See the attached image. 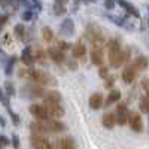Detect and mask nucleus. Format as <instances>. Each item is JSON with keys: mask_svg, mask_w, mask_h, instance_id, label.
Returning <instances> with one entry per match:
<instances>
[{"mask_svg": "<svg viewBox=\"0 0 149 149\" xmlns=\"http://www.w3.org/2000/svg\"><path fill=\"white\" fill-rule=\"evenodd\" d=\"M58 149H78V146H76L74 139L67 136V137H63L61 140H58Z\"/></svg>", "mask_w": 149, "mask_h": 149, "instance_id": "24", "label": "nucleus"}, {"mask_svg": "<svg viewBox=\"0 0 149 149\" xmlns=\"http://www.w3.org/2000/svg\"><path fill=\"white\" fill-rule=\"evenodd\" d=\"M142 86H143V88H145V91H148V88H149V79H143L142 81Z\"/></svg>", "mask_w": 149, "mask_h": 149, "instance_id": "45", "label": "nucleus"}, {"mask_svg": "<svg viewBox=\"0 0 149 149\" xmlns=\"http://www.w3.org/2000/svg\"><path fill=\"white\" fill-rule=\"evenodd\" d=\"M86 54H88V51H86V46L82 42H78L76 45L72 48V58H74V60L85 61Z\"/></svg>", "mask_w": 149, "mask_h": 149, "instance_id": "15", "label": "nucleus"}, {"mask_svg": "<svg viewBox=\"0 0 149 149\" xmlns=\"http://www.w3.org/2000/svg\"><path fill=\"white\" fill-rule=\"evenodd\" d=\"M0 103H3L5 104V107H8L9 106V97H6L5 95V93H3V90L0 88Z\"/></svg>", "mask_w": 149, "mask_h": 149, "instance_id": "38", "label": "nucleus"}, {"mask_svg": "<svg viewBox=\"0 0 149 149\" xmlns=\"http://www.w3.org/2000/svg\"><path fill=\"white\" fill-rule=\"evenodd\" d=\"M64 63H66L67 69H69V70H73V72H76V70H78V67H79V66H78V61L74 60V58H69V60L66 58Z\"/></svg>", "mask_w": 149, "mask_h": 149, "instance_id": "34", "label": "nucleus"}, {"mask_svg": "<svg viewBox=\"0 0 149 149\" xmlns=\"http://www.w3.org/2000/svg\"><path fill=\"white\" fill-rule=\"evenodd\" d=\"M90 61L91 64L100 67L104 64V54H103V49L102 48H93L91 52H90Z\"/></svg>", "mask_w": 149, "mask_h": 149, "instance_id": "12", "label": "nucleus"}, {"mask_svg": "<svg viewBox=\"0 0 149 149\" xmlns=\"http://www.w3.org/2000/svg\"><path fill=\"white\" fill-rule=\"evenodd\" d=\"M60 34L64 37H70L74 34V22L72 18H66L60 24Z\"/></svg>", "mask_w": 149, "mask_h": 149, "instance_id": "13", "label": "nucleus"}, {"mask_svg": "<svg viewBox=\"0 0 149 149\" xmlns=\"http://www.w3.org/2000/svg\"><path fill=\"white\" fill-rule=\"evenodd\" d=\"M0 125H2V127H6V121H5L3 116H0Z\"/></svg>", "mask_w": 149, "mask_h": 149, "instance_id": "47", "label": "nucleus"}, {"mask_svg": "<svg viewBox=\"0 0 149 149\" xmlns=\"http://www.w3.org/2000/svg\"><path fill=\"white\" fill-rule=\"evenodd\" d=\"M42 122H43V125H45L46 134L48 133H61V131L66 130L64 124L61 122V121H58V119H54V118H48V119H45Z\"/></svg>", "mask_w": 149, "mask_h": 149, "instance_id": "8", "label": "nucleus"}, {"mask_svg": "<svg viewBox=\"0 0 149 149\" xmlns=\"http://www.w3.org/2000/svg\"><path fill=\"white\" fill-rule=\"evenodd\" d=\"M46 58H48V55H46V52L43 51V49L42 48L37 49V52L34 55V61H37V63L42 64V66H46Z\"/></svg>", "mask_w": 149, "mask_h": 149, "instance_id": "28", "label": "nucleus"}, {"mask_svg": "<svg viewBox=\"0 0 149 149\" xmlns=\"http://www.w3.org/2000/svg\"><path fill=\"white\" fill-rule=\"evenodd\" d=\"M18 76L21 79H27L33 84L42 85V86H57L58 84L52 74H49L48 72L40 70V69H34V67H22L18 72Z\"/></svg>", "mask_w": 149, "mask_h": 149, "instance_id": "1", "label": "nucleus"}, {"mask_svg": "<svg viewBox=\"0 0 149 149\" xmlns=\"http://www.w3.org/2000/svg\"><path fill=\"white\" fill-rule=\"evenodd\" d=\"M46 55H48V58L51 60V61H54L57 66L63 64L64 61H66V54L63 51H60L57 46L55 48H49L48 51H46Z\"/></svg>", "mask_w": 149, "mask_h": 149, "instance_id": "11", "label": "nucleus"}, {"mask_svg": "<svg viewBox=\"0 0 149 149\" xmlns=\"http://www.w3.org/2000/svg\"><path fill=\"white\" fill-rule=\"evenodd\" d=\"M113 113H115V118H116V124H119V125H125L127 119H128V113H130L127 103H118Z\"/></svg>", "mask_w": 149, "mask_h": 149, "instance_id": "9", "label": "nucleus"}, {"mask_svg": "<svg viewBox=\"0 0 149 149\" xmlns=\"http://www.w3.org/2000/svg\"><path fill=\"white\" fill-rule=\"evenodd\" d=\"M33 17H34V14H33V10H31V9L24 10V12H22V15H21L22 21H31V19H33Z\"/></svg>", "mask_w": 149, "mask_h": 149, "instance_id": "35", "label": "nucleus"}, {"mask_svg": "<svg viewBox=\"0 0 149 149\" xmlns=\"http://www.w3.org/2000/svg\"><path fill=\"white\" fill-rule=\"evenodd\" d=\"M137 72L134 70V67L131 66V64H128V66H125L122 69V73H121V76H122V81L125 82V84H133L134 81H136V78H137Z\"/></svg>", "mask_w": 149, "mask_h": 149, "instance_id": "16", "label": "nucleus"}, {"mask_svg": "<svg viewBox=\"0 0 149 149\" xmlns=\"http://www.w3.org/2000/svg\"><path fill=\"white\" fill-rule=\"evenodd\" d=\"M104 46L107 48L109 57H112V55H115V54H118L121 51V40L118 39V37H113V39H109Z\"/></svg>", "mask_w": 149, "mask_h": 149, "instance_id": "20", "label": "nucleus"}, {"mask_svg": "<svg viewBox=\"0 0 149 149\" xmlns=\"http://www.w3.org/2000/svg\"><path fill=\"white\" fill-rule=\"evenodd\" d=\"M131 66L134 67V70L137 72V73H142V72H145L149 67V58L146 55H139V57L134 58Z\"/></svg>", "mask_w": 149, "mask_h": 149, "instance_id": "17", "label": "nucleus"}, {"mask_svg": "<svg viewBox=\"0 0 149 149\" xmlns=\"http://www.w3.org/2000/svg\"><path fill=\"white\" fill-rule=\"evenodd\" d=\"M104 6H106V9L112 10L115 8V0H104Z\"/></svg>", "mask_w": 149, "mask_h": 149, "instance_id": "43", "label": "nucleus"}, {"mask_svg": "<svg viewBox=\"0 0 149 149\" xmlns=\"http://www.w3.org/2000/svg\"><path fill=\"white\" fill-rule=\"evenodd\" d=\"M102 125L106 128V130H112L115 128L116 125V118H115V113L113 112H106L102 118Z\"/></svg>", "mask_w": 149, "mask_h": 149, "instance_id": "22", "label": "nucleus"}, {"mask_svg": "<svg viewBox=\"0 0 149 149\" xmlns=\"http://www.w3.org/2000/svg\"><path fill=\"white\" fill-rule=\"evenodd\" d=\"M103 103H104V98H103V94L102 93H94L91 94L90 100H88V104L93 110H98L103 107Z\"/></svg>", "mask_w": 149, "mask_h": 149, "instance_id": "18", "label": "nucleus"}, {"mask_svg": "<svg viewBox=\"0 0 149 149\" xmlns=\"http://www.w3.org/2000/svg\"><path fill=\"white\" fill-rule=\"evenodd\" d=\"M121 100V91L119 90H115V88H112L110 91H109V94H107V97H106V100H104V103H103V106H110V104H113V103H118Z\"/></svg>", "mask_w": 149, "mask_h": 149, "instance_id": "23", "label": "nucleus"}, {"mask_svg": "<svg viewBox=\"0 0 149 149\" xmlns=\"http://www.w3.org/2000/svg\"><path fill=\"white\" fill-rule=\"evenodd\" d=\"M148 116H149V113H148Z\"/></svg>", "mask_w": 149, "mask_h": 149, "instance_id": "48", "label": "nucleus"}, {"mask_svg": "<svg viewBox=\"0 0 149 149\" xmlns=\"http://www.w3.org/2000/svg\"><path fill=\"white\" fill-rule=\"evenodd\" d=\"M14 34L17 36L18 40H26V27H24V24H17L14 27Z\"/></svg>", "mask_w": 149, "mask_h": 149, "instance_id": "26", "label": "nucleus"}, {"mask_svg": "<svg viewBox=\"0 0 149 149\" xmlns=\"http://www.w3.org/2000/svg\"><path fill=\"white\" fill-rule=\"evenodd\" d=\"M30 145L33 149H54L52 143L43 134H31L30 136Z\"/></svg>", "mask_w": 149, "mask_h": 149, "instance_id": "6", "label": "nucleus"}, {"mask_svg": "<svg viewBox=\"0 0 149 149\" xmlns=\"http://www.w3.org/2000/svg\"><path fill=\"white\" fill-rule=\"evenodd\" d=\"M9 17L8 15H0V33H2V29L5 27V24L8 22Z\"/></svg>", "mask_w": 149, "mask_h": 149, "instance_id": "41", "label": "nucleus"}, {"mask_svg": "<svg viewBox=\"0 0 149 149\" xmlns=\"http://www.w3.org/2000/svg\"><path fill=\"white\" fill-rule=\"evenodd\" d=\"M10 143H12V146H14V149H19V137H18L17 134L12 136V140H10Z\"/></svg>", "mask_w": 149, "mask_h": 149, "instance_id": "39", "label": "nucleus"}, {"mask_svg": "<svg viewBox=\"0 0 149 149\" xmlns=\"http://www.w3.org/2000/svg\"><path fill=\"white\" fill-rule=\"evenodd\" d=\"M127 124L134 133H142L143 131V119H142V115L139 112H130Z\"/></svg>", "mask_w": 149, "mask_h": 149, "instance_id": "7", "label": "nucleus"}, {"mask_svg": "<svg viewBox=\"0 0 149 149\" xmlns=\"http://www.w3.org/2000/svg\"><path fill=\"white\" fill-rule=\"evenodd\" d=\"M113 84H115V79L112 78V76H107V78L104 79V86H106V88H112V86H113Z\"/></svg>", "mask_w": 149, "mask_h": 149, "instance_id": "40", "label": "nucleus"}, {"mask_svg": "<svg viewBox=\"0 0 149 149\" xmlns=\"http://www.w3.org/2000/svg\"><path fill=\"white\" fill-rule=\"evenodd\" d=\"M6 110H8V113H9V116H10L12 122H14L15 125H19L21 119H19V116H18V113H17V112H14V110H12V109H10V106H8V107H6Z\"/></svg>", "mask_w": 149, "mask_h": 149, "instance_id": "33", "label": "nucleus"}, {"mask_svg": "<svg viewBox=\"0 0 149 149\" xmlns=\"http://www.w3.org/2000/svg\"><path fill=\"white\" fill-rule=\"evenodd\" d=\"M33 5L37 10H42V3H40V0H33Z\"/></svg>", "mask_w": 149, "mask_h": 149, "instance_id": "44", "label": "nucleus"}, {"mask_svg": "<svg viewBox=\"0 0 149 149\" xmlns=\"http://www.w3.org/2000/svg\"><path fill=\"white\" fill-rule=\"evenodd\" d=\"M84 36H85V39L88 40L90 43H93V48H102L103 49V46L107 42L106 37H104V33L102 30V27L97 26V24H93V22L86 26Z\"/></svg>", "mask_w": 149, "mask_h": 149, "instance_id": "2", "label": "nucleus"}, {"mask_svg": "<svg viewBox=\"0 0 149 149\" xmlns=\"http://www.w3.org/2000/svg\"><path fill=\"white\" fill-rule=\"evenodd\" d=\"M54 3H57V5H67L69 3V0H54Z\"/></svg>", "mask_w": 149, "mask_h": 149, "instance_id": "46", "label": "nucleus"}, {"mask_svg": "<svg viewBox=\"0 0 149 149\" xmlns=\"http://www.w3.org/2000/svg\"><path fill=\"white\" fill-rule=\"evenodd\" d=\"M43 106L46 109V113L49 118H54V119H60L63 118L66 110L64 107L61 106V103H48V102H43Z\"/></svg>", "mask_w": 149, "mask_h": 149, "instance_id": "5", "label": "nucleus"}, {"mask_svg": "<svg viewBox=\"0 0 149 149\" xmlns=\"http://www.w3.org/2000/svg\"><path fill=\"white\" fill-rule=\"evenodd\" d=\"M57 48L60 49V51H67V49L70 48V45H69V42H66V40H58V43H57Z\"/></svg>", "mask_w": 149, "mask_h": 149, "instance_id": "36", "label": "nucleus"}, {"mask_svg": "<svg viewBox=\"0 0 149 149\" xmlns=\"http://www.w3.org/2000/svg\"><path fill=\"white\" fill-rule=\"evenodd\" d=\"M130 54H131V51L127 48V49H121L118 54L109 57V64H110V67L118 69V67H121V66H125L128 61H130V57H131Z\"/></svg>", "mask_w": 149, "mask_h": 149, "instance_id": "3", "label": "nucleus"}, {"mask_svg": "<svg viewBox=\"0 0 149 149\" xmlns=\"http://www.w3.org/2000/svg\"><path fill=\"white\" fill-rule=\"evenodd\" d=\"M139 109L142 113H149V97L148 95H142L139 100Z\"/></svg>", "mask_w": 149, "mask_h": 149, "instance_id": "27", "label": "nucleus"}, {"mask_svg": "<svg viewBox=\"0 0 149 149\" xmlns=\"http://www.w3.org/2000/svg\"><path fill=\"white\" fill-rule=\"evenodd\" d=\"M30 130H31V134H46L45 131V125L42 121H33L30 124Z\"/></svg>", "mask_w": 149, "mask_h": 149, "instance_id": "25", "label": "nucleus"}, {"mask_svg": "<svg viewBox=\"0 0 149 149\" xmlns=\"http://www.w3.org/2000/svg\"><path fill=\"white\" fill-rule=\"evenodd\" d=\"M3 93L6 97H12V95H15V86L14 84H12L10 81H6L5 85H3Z\"/></svg>", "mask_w": 149, "mask_h": 149, "instance_id": "30", "label": "nucleus"}, {"mask_svg": "<svg viewBox=\"0 0 149 149\" xmlns=\"http://www.w3.org/2000/svg\"><path fill=\"white\" fill-rule=\"evenodd\" d=\"M10 142H9V139L6 137V136H3V134H0V145H2L3 148H6L8 145H9Z\"/></svg>", "mask_w": 149, "mask_h": 149, "instance_id": "42", "label": "nucleus"}, {"mask_svg": "<svg viewBox=\"0 0 149 149\" xmlns=\"http://www.w3.org/2000/svg\"><path fill=\"white\" fill-rule=\"evenodd\" d=\"M98 74H100L102 79H106L109 76V67H104V66H100V70H98Z\"/></svg>", "mask_w": 149, "mask_h": 149, "instance_id": "37", "label": "nucleus"}, {"mask_svg": "<svg viewBox=\"0 0 149 149\" xmlns=\"http://www.w3.org/2000/svg\"><path fill=\"white\" fill-rule=\"evenodd\" d=\"M42 37H43V40L48 42V43L54 40V31L51 30V27L45 26V27L42 29Z\"/></svg>", "mask_w": 149, "mask_h": 149, "instance_id": "29", "label": "nucleus"}, {"mask_svg": "<svg viewBox=\"0 0 149 149\" xmlns=\"http://www.w3.org/2000/svg\"><path fill=\"white\" fill-rule=\"evenodd\" d=\"M29 112H30V115L36 119V121H45L48 119V113H46V109L43 104H37V103H33L30 104L29 107Z\"/></svg>", "mask_w": 149, "mask_h": 149, "instance_id": "10", "label": "nucleus"}, {"mask_svg": "<svg viewBox=\"0 0 149 149\" xmlns=\"http://www.w3.org/2000/svg\"><path fill=\"white\" fill-rule=\"evenodd\" d=\"M52 10H54V14H55L57 17H61V15H66L67 8H66L64 5H57V3H54V8H52Z\"/></svg>", "mask_w": 149, "mask_h": 149, "instance_id": "32", "label": "nucleus"}, {"mask_svg": "<svg viewBox=\"0 0 149 149\" xmlns=\"http://www.w3.org/2000/svg\"><path fill=\"white\" fill-rule=\"evenodd\" d=\"M45 88L42 85H37V84H29L26 86H22V94L24 97H30V98H43L45 94Z\"/></svg>", "mask_w": 149, "mask_h": 149, "instance_id": "4", "label": "nucleus"}, {"mask_svg": "<svg viewBox=\"0 0 149 149\" xmlns=\"http://www.w3.org/2000/svg\"><path fill=\"white\" fill-rule=\"evenodd\" d=\"M15 63H17V57H10L6 63V69H5V73L6 76H10L12 72H14V67H15Z\"/></svg>", "mask_w": 149, "mask_h": 149, "instance_id": "31", "label": "nucleus"}, {"mask_svg": "<svg viewBox=\"0 0 149 149\" xmlns=\"http://www.w3.org/2000/svg\"><path fill=\"white\" fill-rule=\"evenodd\" d=\"M115 3H118L121 8L125 9L128 15H131V17H134V18H140V12H139V9L136 8V6H133L131 3H128L127 0H115Z\"/></svg>", "mask_w": 149, "mask_h": 149, "instance_id": "19", "label": "nucleus"}, {"mask_svg": "<svg viewBox=\"0 0 149 149\" xmlns=\"http://www.w3.org/2000/svg\"><path fill=\"white\" fill-rule=\"evenodd\" d=\"M21 61H22V64L26 66V67H33L34 66V54H33V51H31V46L29 45V46H26L21 51Z\"/></svg>", "mask_w": 149, "mask_h": 149, "instance_id": "14", "label": "nucleus"}, {"mask_svg": "<svg viewBox=\"0 0 149 149\" xmlns=\"http://www.w3.org/2000/svg\"><path fill=\"white\" fill-rule=\"evenodd\" d=\"M61 100H63L61 93L57 91V90H48L43 94V102H48V103H61Z\"/></svg>", "mask_w": 149, "mask_h": 149, "instance_id": "21", "label": "nucleus"}]
</instances>
